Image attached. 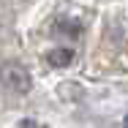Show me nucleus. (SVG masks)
Here are the masks:
<instances>
[{
    "instance_id": "obj_2",
    "label": "nucleus",
    "mask_w": 128,
    "mask_h": 128,
    "mask_svg": "<svg viewBox=\"0 0 128 128\" xmlns=\"http://www.w3.org/2000/svg\"><path fill=\"white\" fill-rule=\"evenodd\" d=\"M46 60H49L52 66H68L71 60H74V52L71 49H52L46 54Z\"/></svg>"
},
{
    "instance_id": "obj_1",
    "label": "nucleus",
    "mask_w": 128,
    "mask_h": 128,
    "mask_svg": "<svg viewBox=\"0 0 128 128\" xmlns=\"http://www.w3.org/2000/svg\"><path fill=\"white\" fill-rule=\"evenodd\" d=\"M0 82H3L8 90H14V93H27V90H30V74H27L19 63H6V66L0 68Z\"/></svg>"
}]
</instances>
